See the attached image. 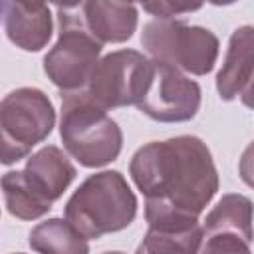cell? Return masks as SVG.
<instances>
[{"instance_id":"1","label":"cell","mask_w":254,"mask_h":254,"mask_svg":"<svg viewBox=\"0 0 254 254\" xmlns=\"http://www.w3.org/2000/svg\"><path fill=\"white\" fill-rule=\"evenodd\" d=\"M129 175L145 196L149 226L198 224L220 187L212 153L194 135L145 143L133 153Z\"/></svg>"},{"instance_id":"2","label":"cell","mask_w":254,"mask_h":254,"mask_svg":"<svg viewBox=\"0 0 254 254\" xmlns=\"http://www.w3.org/2000/svg\"><path fill=\"white\" fill-rule=\"evenodd\" d=\"M137 196L127 179L113 169L89 175L67 198L65 220L87 240L127 228L137 216Z\"/></svg>"},{"instance_id":"3","label":"cell","mask_w":254,"mask_h":254,"mask_svg":"<svg viewBox=\"0 0 254 254\" xmlns=\"http://www.w3.org/2000/svg\"><path fill=\"white\" fill-rule=\"evenodd\" d=\"M60 139L65 153L81 167L99 169L115 161L123 147L117 121L85 89L60 93Z\"/></svg>"},{"instance_id":"4","label":"cell","mask_w":254,"mask_h":254,"mask_svg":"<svg viewBox=\"0 0 254 254\" xmlns=\"http://www.w3.org/2000/svg\"><path fill=\"white\" fill-rule=\"evenodd\" d=\"M58 40L44 56V73L60 93L87 89L103 44H99L83 26L79 2L56 4Z\"/></svg>"},{"instance_id":"5","label":"cell","mask_w":254,"mask_h":254,"mask_svg":"<svg viewBox=\"0 0 254 254\" xmlns=\"http://www.w3.org/2000/svg\"><path fill=\"white\" fill-rule=\"evenodd\" d=\"M141 46L151 60L190 75H208L220 52V42L212 30L183 20L147 22L141 32Z\"/></svg>"},{"instance_id":"6","label":"cell","mask_w":254,"mask_h":254,"mask_svg":"<svg viewBox=\"0 0 254 254\" xmlns=\"http://www.w3.org/2000/svg\"><path fill=\"white\" fill-rule=\"evenodd\" d=\"M56 125V109L38 87H18L0 103L2 165H14L28 157L32 147L46 141Z\"/></svg>"},{"instance_id":"7","label":"cell","mask_w":254,"mask_h":254,"mask_svg":"<svg viewBox=\"0 0 254 254\" xmlns=\"http://www.w3.org/2000/svg\"><path fill=\"white\" fill-rule=\"evenodd\" d=\"M155 71V62L131 48L105 54L93 69L87 93L107 111L135 105L145 97Z\"/></svg>"},{"instance_id":"8","label":"cell","mask_w":254,"mask_h":254,"mask_svg":"<svg viewBox=\"0 0 254 254\" xmlns=\"http://www.w3.org/2000/svg\"><path fill=\"white\" fill-rule=\"evenodd\" d=\"M200 103L202 89L194 79L163 62H155L151 85L137 109L159 123H185L196 117Z\"/></svg>"},{"instance_id":"9","label":"cell","mask_w":254,"mask_h":254,"mask_svg":"<svg viewBox=\"0 0 254 254\" xmlns=\"http://www.w3.org/2000/svg\"><path fill=\"white\" fill-rule=\"evenodd\" d=\"M2 22L6 38L24 52H40L48 46L54 20L52 10L44 2L2 0Z\"/></svg>"},{"instance_id":"10","label":"cell","mask_w":254,"mask_h":254,"mask_svg":"<svg viewBox=\"0 0 254 254\" xmlns=\"http://www.w3.org/2000/svg\"><path fill=\"white\" fill-rule=\"evenodd\" d=\"M79 16L99 44H123L133 38L139 24V10L131 2H79Z\"/></svg>"},{"instance_id":"11","label":"cell","mask_w":254,"mask_h":254,"mask_svg":"<svg viewBox=\"0 0 254 254\" xmlns=\"http://www.w3.org/2000/svg\"><path fill=\"white\" fill-rule=\"evenodd\" d=\"M254 75V26H238L230 38L222 67L216 73V91L222 101L240 97Z\"/></svg>"},{"instance_id":"12","label":"cell","mask_w":254,"mask_h":254,"mask_svg":"<svg viewBox=\"0 0 254 254\" xmlns=\"http://www.w3.org/2000/svg\"><path fill=\"white\" fill-rule=\"evenodd\" d=\"M24 175L30 181V185L48 202L54 204L73 183L77 169L60 147L46 145L26 159Z\"/></svg>"},{"instance_id":"13","label":"cell","mask_w":254,"mask_h":254,"mask_svg":"<svg viewBox=\"0 0 254 254\" xmlns=\"http://www.w3.org/2000/svg\"><path fill=\"white\" fill-rule=\"evenodd\" d=\"M28 244L38 254H89L87 238L58 216L38 222L28 234Z\"/></svg>"},{"instance_id":"14","label":"cell","mask_w":254,"mask_h":254,"mask_svg":"<svg viewBox=\"0 0 254 254\" xmlns=\"http://www.w3.org/2000/svg\"><path fill=\"white\" fill-rule=\"evenodd\" d=\"M202 224L149 226L135 254H200Z\"/></svg>"},{"instance_id":"15","label":"cell","mask_w":254,"mask_h":254,"mask_svg":"<svg viewBox=\"0 0 254 254\" xmlns=\"http://www.w3.org/2000/svg\"><path fill=\"white\" fill-rule=\"evenodd\" d=\"M2 196L10 216L18 220H38L46 216L52 208L48 202L26 179L22 171H6L2 175Z\"/></svg>"},{"instance_id":"16","label":"cell","mask_w":254,"mask_h":254,"mask_svg":"<svg viewBox=\"0 0 254 254\" xmlns=\"http://www.w3.org/2000/svg\"><path fill=\"white\" fill-rule=\"evenodd\" d=\"M254 234L226 226H202L200 254H252Z\"/></svg>"},{"instance_id":"17","label":"cell","mask_w":254,"mask_h":254,"mask_svg":"<svg viewBox=\"0 0 254 254\" xmlns=\"http://www.w3.org/2000/svg\"><path fill=\"white\" fill-rule=\"evenodd\" d=\"M202 4H175V2H145L143 10L155 16V20H179L183 14L200 10Z\"/></svg>"},{"instance_id":"18","label":"cell","mask_w":254,"mask_h":254,"mask_svg":"<svg viewBox=\"0 0 254 254\" xmlns=\"http://www.w3.org/2000/svg\"><path fill=\"white\" fill-rule=\"evenodd\" d=\"M238 175L244 185L254 189V141H250L246 145V149L242 151V155L238 159Z\"/></svg>"},{"instance_id":"19","label":"cell","mask_w":254,"mask_h":254,"mask_svg":"<svg viewBox=\"0 0 254 254\" xmlns=\"http://www.w3.org/2000/svg\"><path fill=\"white\" fill-rule=\"evenodd\" d=\"M240 101H242L244 107L254 109V75H252V79L248 81V85L244 87V91L240 93Z\"/></svg>"},{"instance_id":"20","label":"cell","mask_w":254,"mask_h":254,"mask_svg":"<svg viewBox=\"0 0 254 254\" xmlns=\"http://www.w3.org/2000/svg\"><path fill=\"white\" fill-rule=\"evenodd\" d=\"M103 254H125V252H121V250H107V252H103Z\"/></svg>"},{"instance_id":"21","label":"cell","mask_w":254,"mask_h":254,"mask_svg":"<svg viewBox=\"0 0 254 254\" xmlns=\"http://www.w3.org/2000/svg\"><path fill=\"white\" fill-rule=\"evenodd\" d=\"M14 254H24V252H14Z\"/></svg>"}]
</instances>
